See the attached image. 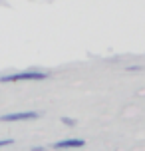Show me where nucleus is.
<instances>
[{"instance_id":"f257e3e1","label":"nucleus","mask_w":145,"mask_h":151,"mask_svg":"<svg viewBox=\"0 0 145 151\" xmlns=\"http://www.w3.org/2000/svg\"><path fill=\"white\" fill-rule=\"evenodd\" d=\"M48 78H50V74H46V72L30 70V72H18V74L0 76V83H4V82H40V80H48Z\"/></svg>"},{"instance_id":"f03ea898","label":"nucleus","mask_w":145,"mask_h":151,"mask_svg":"<svg viewBox=\"0 0 145 151\" xmlns=\"http://www.w3.org/2000/svg\"><path fill=\"white\" fill-rule=\"evenodd\" d=\"M36 117H38L36 111H22V113H6L0 117V121H30Z\"/></svg>"},{"instance_id":"7ed1b4c3","label":"nucleus","mask_w":145,"mask_h":151,"mask_svg":"<svg viewBox=\"0 0 145 151\" xmlns=\"http://www.w3.org/2000/svg\"><path fill=\"white\" fill-rule=\"evenodd\" d=\"M84 139H62L54 143V149H76V147H84Z\"/></svg>"},{"instance_id":"20e7f679","label":"nucleus","mask_w":145,"mask_h":151,"mask_svg":"<svg viewBox=\"0 0 145 151\" xmlns=\"http://www.w3.org/2000/svg\"><path fill=\"white\" fill-rule=\"evenodd\" d=\"M12 143V139H0V147H4V145H10Z\"/></svg>"},{"instance_id":"39448f33","label":"nucleus","mask_w":145,"mask_h":151,"mask_svg":"<svg viewBox=\"0 0 145 151\" xmlns=\"http://www.w3.org/2000/svg\"><path fill=\"white\" fill-rule=\"evenodd\" d=\"M62 121H64V123H70V125H74V123H76L74 119H68V117H62Z\"/></svg>"},{"instance_id":"423d86ee","label":"nucleus","mask_w":145,"mask_h":151,"mask_svg":"<svg viewBox=\"0 0 145 151\" xmlns=\"http://www.w3.org/2000/svg\"><path fill=\"white\" fill-rule=\"evenodd\" d=\"M127 70H129V72H137V70H141V68H139V66H131V68H127Z\"/></svg>"},{"instance_id":"0eeeda50","label":"nucleus","mask_w":145,"mask_h":151,"mask_svg":"<svg viewBox=\"0 0 145 151\" xmlns=\"http://www.w3.org/2000/svg\"><path fill=\"white\" fill-rule=\"evenodd\" d=\"M32 151H44V147H34Z\"/></svg>"}]
</instances>
